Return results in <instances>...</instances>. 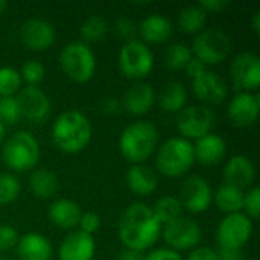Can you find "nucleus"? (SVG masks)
Listing matches in <instances>:
<instances>
[{"label":"nucleus","mask_w":260,"mask_h":260,"mask_svg":"<svg viewBox=\"0 0 260 260\" xmlns=\"http://www.w3.org/2000/svg\"><path fill=\"white\" fill-rule=\"evenodd\" d=\"M160 235L161 224L148 204L134 203L122 213L119 221V238L128 250L143 253L158 241Z\"/></svg>","instance_id":"nucleus-1"},{"label":"nucleus","mask_w":260,"mask_h":260,"mask_svg":"<svg viewBox=\"0 0 260 260\" xmlns=\"http://www.w3.org/2000/svg\"><path fill=\"white\" fill-rule=\"evenodd\" d=\"M91 123L87 116L78 110H67L61 113L52 126L53 143L67 154L82 151L91 140Z\"/></svg>","instance_id":"nucleus-2"},{"label":"nucleus","mask_w":260,"mask_h":260,"mask_svg":"<svg viewBox=\"0 0 260 260\" xmlns=\"http://www.w3.org/2000/svg\"><path fill=\"white\" fill-rule=\"evenodd\" d=\"M158 143V131L154 123L148 120H139L126 125L119 139V148L122 155L136 165L146 161L155 151Z\"/></svg>","instance_id":"nucleus-3"},{"label":"nucleus","mask_w":260,"mask_h":260,"mask_svg":"<svg viewBox=\"0 0 260 260\" xmlns=\"http://www.w3.org/2000/svg\"><path fill=\"white\" fill-rule=\"evenodd\" d=\"M195 163L193 145L184 137H171L158 149L155 166L166 177H181Z\"/></svg>","instance_id":"nucleus-4"},{"label":"nucleus","mask_w":260,"mask_h":260,"mask_svg":"<svg viewBox=\"0 0 260 260\" xmlns=\"http://www.w3.org/2000/svg\"><path fill=\"white\" fill-rule=\"evenodd\" d=\"M2 158L12 171H29L40 158L38 140L27 131H17L5 142L2 148Z\"/></svg>","instance_id":"nucleus-5"},{"label":"nucleus","mask_w":260,"mask_h":260,"mask_svg":"<svg viewBox=\"0 0 260 260\" xmlns=\"http://www.w3.org/2000/svg\"><path fill=\"white\" fill-rule=\"evenodd\" d=\"M62 72L75 82H88L96 72V56L88 44L81 40L69 43L59 53Z\"/></svg>","instance_id":"nucleus-6"},{"label":"nucleus","mask_w":260,"mask_h":260,"mask_svg":"<svg viewBox=\"0 0 260 260\" xmlns=\"http://www.w3.org/2000/svg\"><path fill=\"white\" fill-rule=\"evenodd\" d=\"M119 69L129 79H143L154 69V53L142 40L126 41L119 53Z\"/></svg>","instance_id":"nucleus-7"},{"label":"nucleus","mask_w":260,"mask_h":260,"mask_svg":"<svg viewBox=\"0 0 260 260\" xmlns=\"http://www.w3.org/2000/svg\"><path fill=\"white\" fill-rule=\"evenodd\" d=\"M192 55L201 62L219 64L222 62L232 50V41L229 35L221 29H206L201 30L192 43Z\"/></svg>","instance_id":"nucleus-8"},{"label":"nucleus","mask_w":260,"mask_h":260,"mask_svg":"<svg viewBox=\"0 0 260 260\" xmlns=\"http://www.w3.org/2000/svg\"><path fill=\"white\" fill-rule=\"evenodd\" d=\"M215 125V114L206 105L184 107L177 116V128L184 139H201L210 134Z\"/></svg>","instance_id":"nucleus-9"},{"label":"nucleus","mask_w":260,"mask_h":260,"mask_svg":"<svg viewBox=\"0 0 260 260\" xmlns=\"http://www.w3.org/2000/svg\"><path fill=\"white\" fill-rule=\"evenodd\" d=\"M253 235V222L244 213L227 215L218 225L216 241L219 248L241 250Z\"/></svg>","instance_id":"nucleus-10"},{"label":"nucleus","mask_w":260,"mask_h":260,"mask_svg":"<svg viewBox=\"0 0 260 260\" xmlns=\"http://www.w3.org/2000/svg\"><path fill=\"white\" fill-rule=\"evenodd\" d=\"M230 78L235 90L256 91L260 85V58L254 52H239L230 64Z\"/></svg>","instance_id":"nucleus-11"},{"label":"nucleus","mask_w":260,"mask_h":260,"mask_svg":"<svg viewBox=\"0 0 260 260\" xmlns=\"http://www.w3.org/2000/svg\"><path fill=\"white\" fill-rule=\"evenodd\" d=\"M161 233L165 242L174 251H183L197 247L203 236L200 224L186 216H180L178 219L166 224Z\"/></svg>","instance_id":"nucleus-12"},{"label":"nucleus","mask_w":260,"mask_h":260,"mask_svg":"<svg viewBox=\"0 0 260 260\" xmlns=\"http://www.w3.org/2000/svg\"><path fill=\"white\" fill-rule=\"evenodd\" d=\"M20 116L32 123H44L50 116V101L47 94L32 85H26L18 91V96L15 98Z\"/></svg>","instance_id":"nucleus-13"},{"label":"nucleus","mask_w":260,"mask_h":260,"mask_svg":"<svg viewBox=\"0 0 260 260\" xmlns=\"http://www.w3.org/2000/svg\"><path fill=\"white\" fill-rule=\"evenodd\" d=\"M178 200L183 209H186L187 212L203 213L210 207L213 200V192L206 178L200 175H192L183 183Z\"/></svg>","instance_id":"nucleus-14"},{"label":"nucleus","mask_w":260,"mask_h":260,"mask_svg":"<svg viewBox=\"0 0 260 260\" xmlns=\"http://www.w3.org/2000/svg\"><path fill=\"white\" fill-rule=\"evenodd\" d=\"M260 113V98L256 93L241 91L232 98L227 107L229 119L236 126H250L253 125Z\"/></svg>","instance_id":"nucleus-15"},{"label":"nucleus","mask_w":260,"mask_h":260,"mask_svg":"<svg viewBox=\"0 0 260 260\" xmlns=\"http://www.w3.org/2000/svg\"><path fill=\"white\" fill-rule=\"evenodd\" d=\"M55 27L44 18H29L20 27L23 44L32 50H46L55 41Z\"/></svg>","instance_id":"nucleus-16"},{"label":"nucleus","mask_w":260,"mask_h":260,"mask_svg":"<svg viewBox=\"0 0 260 260\" xmlns=\"http://www.w3.org/2000/svg\"><path fill=\"white\" fill-rule=\"evenodd\" d=\"M192 88L200 101L212 105L224 102L229 94V88L224 79L209 69L192 79Z\"/></svg>","instance_id":"nucleus-17"},{"label":"nucleus","mask_w":260,"mask_h":260,"mask_svg":"<svg viewBox=\"0 0 260 260\" xmlns=\"http://www.w3.org/2000/svg\"><path fill=\"white\" fill-rule=\"evenodd\" d=\"M96 242L91 235L81 230L69 233L58 250L59 260H93Z\"/></svg>","instance_id":"nucleus-18"},{"label":"nucleus","mask_w":260,"mask_h":260,"mask_svg":"<svg viewBox=\"0 0 260 260\" xmlns=\"http://www.w3.org/2000/svg\"><path fill=\"white\" fill-rule=\"evenodd\" d=\"M155 90L146 82H137L131 85L122 98V110H126L133 116L146 114L155 104Z\"/></svg>","instance_id":"nucleus-19"},{"label":"nucleus","mask_w":260,"mask_h":260,"mask_svg":"<svg viewBox=\"0 0 260 260\" xmlns=\"http://www.w3.org/2000/svg\"><path fill=\"white\" fill-rule=\"evenodd\" d=\"M256 178V168L253 161L245 155H233L224 168L225 184L238 187L241 190L250 187Z\"/></svg>","instance_id":"nucleus-20"},{"label":"nucleus","mask_w":260,"mask_h":260,"mask_svg":"<svg viewBox=\"0 0 260 260\" xmlns=\"http://www.w3.org/2000/svg\"><path fill=\"white\" fill-rule=\"evenodd\" d=\"M137 27L145 44H161L172 35V23L161 14L146 15Z\"/></svg>","instance_id":"nucleus-21"},{"label":"nucleus","mask_w":260,"mask_h":260,"mask_svg":"<svg viewBox=\"0 0 260 260\" xmlns=\"http://www.w3.org/2000/svg\"><path fill=\"white\" fill-rule=\"evenodd\" d=\"M193 152H195V161L198 160L201 165L213 166L222 161V158L225 157L227 143L221 136L210 133L197 140V143L193 145Z\"/></svg>","instance_id":"nucleus-22"},{"label":"nucleus","mask_w":260,"mask_h":260,"mask_svg":"<svg viewBox=\"0 0 260 260\" xmlns=\"http://www.w3.org/2000/svg\"><path fill=\"white\" fill-rule=\"evenodd\" d=\"M15 247L20 260H52V245L43 235L26 233L18 238Z\"/></svg>","instance_id":"nucleus-23"},{"label":"nucleus","mask_w":260,"mask_h":260,"mask_svg":"<svg viewBox=\"0 0 260 260\" xmlns=\"http://www.w3.org/2000/svg\"><path fill=\"white\" fill-rule=\"evenodd\" d=\"M81 207L78 203L66 198H59L53 201L49 207V219L59 229L70 230L78 227L81 219Z\"/></svg>","instance_id":"nucleus-24"},{"label":"nucleus","mask_w":260,"mask_h":260,"mask_svg":"<svg viewBox=\"0 0 260 260\" xmlns=\"http://www.w3.org/2000/svg\"><path fill=\"white\" fill-rule=\"evenodd\" d=\"M126 184L137 195H151L157 189L158 181L151 168L134 165L126 172Z\"/></svg>","instance_id":"nucleus-25"},{"label":"nucleus","mask_w":260,"mask_h":260,"mask_svg":"<svg viewBox=\"0 0 260 260\" xmlns=\"http://www.w3.org/2000/svg\"><path fill=\"white\" fill-rule=\"evenodd\" d=\"M157 101L166 113H180L187 102V90L180 81L168 82L158 93Z\"/></svg>","instance_id":"nucleus-26"},{"label":"nucleus","mask_w":260,"mask_h":260,"mask_svg":"<svg viewBox=\"0 0 260 260\" xmlns=\"http://www.w3.org/2000/svg\"><path fill=\"white\" fill-rule=\"evenodd\" d=\"M29 186L37 198L49 200L58 192V178L47 169H37L29 178Z\"/></svg>","instance_id":"nucleus-27"},{"label":"nucleus","mask_w":260,"mask_h":260,"mask_svg":"<svg viewBox=\"0 0 260 260\" xmlns=\"http://www.w3.org/2000/svg\"><path fill=\"white\" fill-rule=\"evenodd\" d=\"M244 192L230 184H222L213 195L218 209L227 215L241 213L244 207Z\"/></svg>","instance_id":"nucleus-28"},{"label":"nucleus","mask_w":260,"mask_h":260,"mask_svg":"<svg viewBox=\"0 0 260 260\" xmlns=\"http://www.w3.org/2000/svg\"><path fill=\"white\" fill-rule=\"evenodd\" d=\"M207 21V12L198 5L186 6L180 11L178 24L186 34H200Z\"/></svg>","instance_id":"nucleus-29"},{"label":"nucleus","mask_w":260,"mask_h":260,"mask_svg":"<svg viewBox=\"0 0 260 260\" xmlns=\"http://www.w3.org/2000/svg\"><path fill=\"white\" fill-rule=\"evenodd\" d=\"M152 212H154V216L157 218V221L161 225H166L181 216L183 206L177 197L166 195V197H161L157 200V203L152 207Z\"/></svg>","instance_id":"nucleus-30"},{"label":"nucleus","mask_w":260,"mask_h":260,"mask_svg":"<svg viewBox=\"0 0 260 260\" xmlns=\"http://www.w3.org/2000/svg\"><path fill=\"white\" fill-rule=\"evenodd\" d=\"M108 32V23L102 15H90L81 24V37L85 44L98 43L105 38Z\"/></svg>","instance_id":"nucleus-31"},{"label":"nucleus","mask_w":260,"mask_h":260,"mask_svg":"<svg viewBox=\"0 0 260 260\" xmlns=\"http://www.w3.org/2000/svg\"><path fill=\"white\" fill-rule=\"evenodd\" d=\"M192 56L193 55L189 46L183 43H174L165 52V64L169 70H184Z\"/></svg>","instance_id":"nucleus-32"},{"label":"nucleus","mask_w":260,"mask_h":260,"mask_svg":"<svg viewBox=\"0 0 260 260\" xmlns=\"http://www.w3.org/2000/svg\"><path fill=\"white\" fill-rule=\"evenodd\" d=\"M21 76L20 72L14 67L5 66L0 67V96L9 98L14 96L21 87Z\"/></svg>","instance_id":"nucleus-33"},{"label":"nucleus","mask_w":260,"mask_h":260,"mask_svg":"<svg viewBox=\"0 0 260 260\" xmlns=\"http://www.w3.org/2000/svg\"><path fill=\"white\" fill-rule=\"evenodd\" d=\"M21 190L18 178L12 174H0V206L14 203Z\"/></svg>","instance_id":"nucleus-34"},{"label":"nucleus","mask_w":260,"mask_h":260,"mask_svg":"<svg viewBox=\"0 0 260 260\" xmlns=\"http://www.w3.org/2000/svg\"><path fill=\"white\" fill-rule=\"evenodd\" d=\"M44 73H46L44 66L37 59L26 61L20 70L21 81H24L27 85H32V87H37V84H40L44 79Z\"/></svg>","instance_id":"nucleus-35"},{"label":"nucleus","mask_w":260,"mask_h":260,"mask_svg":"<svg viewBox=\"0 0 260 260\" xmlns=\"http://www.w3.org/2000/svg\"><path fill=\"white\" fill-rule=\"evenodd\" d=\"M21 119L17 99L14 96L0 98V122L3 125H14Z\"/></svg>","instance_id":"nucleus-36"},{"label":"nucleus","mask_w":260,"mask_h":260,"mask_svg":"<svg viewBox=\"0 0 260 260\" xmlns=\"http://www.w3.org/2000/svg\"><path fill=\"white\" fill-rule=\"evenodd\" d=\"M242 210L247 212V216L250 219H257L260 215V189L254 186L248 190V193L244 195V207Z\"/></svg>","instance_id":"nucleus-37"},{"label":"nucleus","mask_w":260,"mask_h":260,"mask_svg":"<svg viewBox=\"0 0 260 260\" xmlns=\"http://www.w3.org/2000/svg\"><path fill=\"white\" fill-rule=\"evenodd\" d=\"M116 32L117 35L126 41H131V40H136V35L139 32V27L136 24V21H133L131 18L128 17H122L116 21Z\"/></svg>","instance_id":"nucleus-38"},{"label":"nucleus","mask_w":260,"mask_h":260,"mask_svg":"<svg viewBox=\"0 0 260 260\" xmlns=\"http://www.w3.org/2000/svg\"><path fill=\"white\" fill-rule=\"evenodd\" d=\"M18 242V233L12 225L0 224V251L14 248Z\"/></svg>","instance_id":"nucleus-39"},{"label":"nucleus","mask_w":260,"mask_h":260,"mask_svg":"<svg viewBox=\"0 0 260 260\" xmlns=\"http://www.w3.org/2000/svg\"><path fill=\"white\" fill-rule=\"evenodd\" d=\"M78 225H79L81 232L93 236V233L98 232L99 227H101V216L98 213H94V212H85V213L81 215V219H79Z\"/></svg>","instance_id":"nucleus-40"},{"label":"nucleus","mask_w":260,"mask_h":260,"mask_svg":"<svg viewBox=\"0 0 260 260\" xmlns=\"http://www.w3.org/2000/svg\"><path fill=\"white\" fill-rule=\"evenodd\" d=\"M143 260H183L178 251H174L171 248H155L145 254Z\"/></svg>","instance_id":"nucleus-41"},{"label":"nucleus","mask_w":260,"mask_h":260,"mask_svg":"<svg viewBox=\"0 0 260 260\" xmlns=\"http://www.w3.org/2000/svg\"><path fill=\"white\" fill-rule=\"evenodd\" d=\"M120 110H122V102L117 98L107 96L101 102V111L105 113V114H108V116H116V114L120 113Z\"/></svg>","instance_id":"nucleus-42"},{"label":"nucleus","mask_w":260,"mask_h":260,"mask_svg":"<svg viewBox=\"0 0 260 260\" xmlns=\"http://www.w3.org/2000/svg\"><path fill=\"white\" fill-rule=\"evenodd\" d=\"M206 12H222L230 6V0H203L198 3Z\"/></svg>","instance_id":"nucleus-43"},{"label":"nucleus","mask_w":260,"mask_h":260,"mask_svg":"<svg viewBox=\"0 0 260 260\" xmlns=\"http://www.w3.org/2000/svg\"><path fill=\"white\" fill-rule=\"evenodd\" d=\"M186 260H218V254L215 250L207 248V247H200L195 248Z\"/></svg>","instance_id":"nucleus-44"},{"label":"nucleus","mask_w":260,"mask_h":260,"mask_svg":"<svg viewBox=\"0 0 260 260\" xmlns=\"http://www.w3.org/2000/svg\"><path fill=\"white\" fill-rule=\"evenodd\" d=\"M184 70H186V73L193 79V78H197L198 75H201L203 72H206V70H207V66H206L204 62H201L200 59H197L195 56H192V59L187 62V66L184 67Z\"/></svg>","instance_id":"nucleus-45"},{"label":"nucleus","mask_w":260,"mask_h":260,"mask_svg":"<svg viewBox=\"0 0 260 260\" xmlns=\"http://www.w3.org/2000/svg\"><path fill=\"white\" fill-rule=\"evenodd\" d=\"M218 260H244L241 250H232V248H219L216 251Z\"/></svg>","instance_id":"nucleus-46"},{"label":"nucleus","mask_w":260,"mask_h":260,"mask_svg":"<svg viewBox=\"0 0 260 260\" xmlns=\"http://www.w3.org/2000/svg\"><path fill=\"white\" fill-rule=\"evenodd\" d=\"M145 254H142L140 251H133V250H126L120 254L119 260H143Z\"/></svg>","instance_id":"nucleus-47"},{"label":"nucleus","mask_w":260,"mask_h":260,"mask_svg":"<svg viewBox=\"0 0 260 260\" xmlns=\"http://www.w3.org/2000/svg\"><path fill=\"white\" fill-rule=\"evenodd\" d=\"M251 27L256 34H260V12H256L251 18Z\"/></svg>","instance_id":"nucleus-48"},{"label":"nucleus","mask_w":260,"mask_h":260,"mask_svg":"<svg viewBox=\"0 0 260 260\" xmlns=\"http://www.w3.org/2000/svg\"><path fill=\"white\" fill-rule=\"evenodd\" d=\"M6 8H8V2L6 0H0V15L6 11Z\"/></svg>","instance_id":"nucleus-49"},{"label":"nucleus","mask_w":260,"mask_h":260,"mask_svg":"<svg viewBox=\"0 0 260 260\" xmlns=\"http://www.w3.org/2000/svg\"><path fill=\"white\" fill-rule=\"evenodd\" d=\"M3 137H5V125L0 122V143H2V140H3Z\"/></svg>","instance_id":"nucleus-50"},{"label":"nucleus","mask_w":260,"mask_h":260,"mask_svg":"<svg viewBox=\"0 0 260 260\" xmlns=\"http://www.w3.org/2000/svg\"><path fill=\"white\" fill-rule=\"evenodd\" d=\"M0 260H12V259H9V257H3V256H2V257H0Z\"/></svg>","instance_id":"nucleus-51"}]
</instances>
